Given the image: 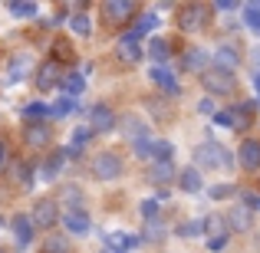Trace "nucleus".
<instances>
[{"mask_svg":"<svg viewBox=\"0 0 260 253\" xmlns=\"http://www.w3.org/2000/svg\"><path fill=\"white\" fill-rule=\"evenodd\" d=\"M63 158H66L63 152H56V155H53V158L43 165V177H56V171H59V165H63Z\"/></svg>","mask_w":260,"mask_h":253,"instance_id":"obj_30","label":"nucleus"},{"mask_svg":"<svg viewBox=\"0 0 260 253\" xmlns=\"http://www.w3.org/2000/svg\"><path fill=\"white\" fill-rule=\"evenodd\" d=\"M241 165L247 171L260 168V141H244V145H241Z\"/></svg>","mask_w":260,"mask_h":253,"instance_id":"obj_13","label":"nucleus"},{"mask_svg":"<svg viewBox=\"0 0 260 253\" xmlns=\"http://www.w3.org/2000/svg\"><path fill=\"white\" fill-rule=\"evenodd\" d=\"M208 194H211V197H231V194H234V188H231V184H214Z\"/></svg>","mask_w":260,"mask_h":253,"instance_id":"obj_41","label":"nucleus"},{"mask_svg":"<svg viewBox=\"0 0 260 253\" xmlns=\"http://www.w3.org/2000/svg\"><path fill=\"white\" fill-rule=\"evenodd\" d=\"M119 56H122V59H128V63H135V59L142 56L139 43H135L132 37H122V40H119Z\"/></svg>","mask_w":260,"mask_h":253,"instance_id":"obj_22","label":"nucleus"},{"mask_svg":"<svg viewBox=\"0 0 260 253\" xmlns=\"http://www.w3.org/2000/svg\"><path fill=\"white\" fill-rule=\"evenodd\" d=\"M204 66H208V53L191 46V50L184 53V69H204Z\"/></svg>","mask_w":260,"mask_h":253,"instance_id":"obj_20","label":"nucleus"},{"mask_svg":"<svg viewBox=\"0 0 260 253\" xmlns=\"http://www.w3.org/2000/svg\"><path fill=\"white\" fill-rule=\"evenodd\" d=\"M172 177H175L172 161H155V168H152V181H155V184H168Z\"/></svg>","mask_w":260,"mask_h":253,"instance_id":"obj_23","label":"nucleus"},{"mask_svg":"<svg viewBox=\"0 0 260 253\" xmlns=\"http://www.w3.org/2000/svg\"><path fill=\"white\" fill-rule=\"evenodd\" d=\"M73 33H79V37H89V17H83V13H76V17L70 20Z\"/></svg>","mask_w":260,"mask_h":253,"instance_id":"obj_35","label":"nucleus"},{"mask_svg":"<svg viewBox=\"0 0 260 253\" xmlns=\"http://www.w3.org/2000/svg\"><path fill=\"white\" fill-rule=\"evenodd\" d=\"M13 234H17V247H26V243L33 240V224H30V217H13Z\"/></svg>","mask_w":260,"mask_h":253,"instance_id":"obj_15","label":"nucleus"},{"mask_svg":"<svg viewBox=\"0 0 260 253\" xmlns=\"http://www.w3.org/2000/svg\"><path fill=\"white\" fill-rule=\"evenodd\" d=\"M13 171H17V181H20V184H23V188H30V184H33V174H30V165H23V161H20V165H17V168H13Z\"/></svg>","mask_w":260,"mask_h":253,"instance_id":"obj_38","label":"nucleus"},{"mask_svg":"<svg viewBox=\"0 0 260 253\" xmlns=\"http://www.w3.org/2000/svg\"><path fill=\"white\" fill-rule=\"evenodd\" d=\"M30 224H37V227H46L50 230L53 224H56V201H37V207H33V221Z\"/></svg>","mask_w":260,"mask_h":253,"instance_id":"obj_9","label":"nucleus"},{"mask_svg":"<svg viewBox=\"0 0 260 253\" xmlns=\"http://www.w3.org/2000/svg\"><path fill=\"white\" fill-rule=\"evenodd\" d=\"M26 119H43V115H50V105H43V102H33V105L23 109Z\"/></svg>","mask_w":260,"mask_h":253,"instance_id":"obj_36","label":"nucleus"},{"mask_svg":"<svg viewBox=\"0 0 260 253\" xmlns=\"http://www.w3.org/2000/svg\"><path fill=\"white\" fill-rule=\"evenodd\" d=\"M194 165L198 168H217V165L231 168V165H234V158H231V152H228V148H221L217 141H204V145L194 148Z\"/></svg>","mask_w":260,"mask_h":253,"instance_id":"obj_1","label":"nucleus"},{"mask_svg":"<svg viewBox=\"0 0 260 253\" xmlns=\"http://www.w3.org/2000/svg\"><path fill=\"white\" fill-rule=\"evenodd\" d=\"M4 158H7V148H4V141H0V165H4Z\"/></svg>","mask_w":260,"mask_h":253,"instance_id":"obj_49","label":"nucleus"},{"mask_svg":"<svg viewBox=\"0 0 260 253\" xmlns=\"http://www.w3.org/2000/svg\"><path fill=\"white\" fill-rule=\"evenodd\" d=\"M204 227H208L214 237H228V230H224V217H217V214L208 217V221H204Z\"/></svg>","mask_w":260,"mask_h":253,"instance_id":"obj_33","label":"nucleus"},{"mask_svg":"<svg viewBox=\"0 0 260 253\" xmlns=\"http://www.w3.org/2000/svg\"><path fill=\"white\" fill-rule=\"evenodd\" d=\"M155 23H158V17H142L139 20V23H135V30L132 33H125V37H132V40H139L142 37V33H148V30H152V26Z\"/></svg>","mask_w":260,"mask_h":253,"instance_id":"obj_27","label":"nucleus"},{"mask_svg":"<svg viewBox=\"0 0 260 253\" xmlns=\"http://www.w3.org/2000/svg\"><path fill=\"white\" fill-rule=\"evenodd\" d=\"M89 122H92V132H112L115 115H112V109L95 105V109H92V115H89Z\"/></svg>","mask_w":260,"mask_h":253,"instance_id":"obj_12","label":"nucleus"},{"mask_svg":"<svg viewBox=\"0 0 260 253\" xmlns=\"http://www.w3.org/2000/svg\"><path fill=\"white\" fill-rule=\"evenodd\" d=\"M66 253V240L63 237H50V240H46V253Z\"/></svg>","mask_w":260,"mask_h":253,"instance_id":"obj_40","label":"nucleus"},{"mask_svg":"<svg viewBox=\"0 0 260 253\" xmlns=\"http://www.w3.org/2000/svg\"><path fill=\"white\" fill-rule=\"evenodd\" d=\"M73 109H76V99H73V95H63V99H59L56 105L50 109V115H53V119H63V115L73 112Z\"/></svg>","mask_w":260,"mask_h":253,"instance_id":"obj_25","label":"nucleus"},{"mask_svg":"<svg viewBox=\"0 0 260 253\" xmlns=\"http://www.w3.org/2000/svg\"><path fill=\"white\" fill-rule=\"evenodd\" d=\"M178 184H181V191H201V171L198 168H184L181 174H178Z\"/></svg>","mask_w":260,"mask_h":253,"instance_id":"obj_17","label":"nucleus"},{"mask_svg":"<svg viewBox=\"0 0 260 253\" xmlns=\"http://www.w3.org/2000/svg\"><path fill=\"white\" fill-rule=\"evenodd\" d=\"M59 201L66 204V207H83V191L79 188H73V184H66V188H59Z\"/></svg>","mask_w":260,"mask_h":253,"instance_id":"obj_21","label":"nucleus"},{"mask_svg":"<svg viewBox=\"0 0 260 253\" xmlns=\"http://www.w3.org/2000/svg\"><path fill=\"white\" fill-rule=\"evenodd\" d=\"M204 89L214 92V95H231L234 92V76H228L221 69H208L204 73Z\"/></svg>","mask_w":260,"mask_h":253,"instance_id":"obj_4","label":"nucleus"},{"mask_svg":"<svg viewBox=\"0 0 260 253\" xmlns=\"http://www.w3.org/2000/svg\"><path fill=\"white\" fill-rule=\"evenodd\" d=\"M63 224H66V230H70V234H76V237L89 234V217L83 214V210H70V214L63 217Z\"/></svg>","mask_w":260,"mask_h":253,"instance_id":"obj_14","label":"nucleus"},{"mask_svg":"<svg viewBox=\"0 0 260 253\" xmlns=\"http://www.w3.org/2000/svg\"><path fill=\"white\" fill-rule=\"evenodd\" d=\"M53 53H56V59H66V63L73 59V46L66 43V40H56V46H53Z\"/></svg>","mask_w":260,"mask_h":253,"instance_id":"obj_37","label":"nucleus"},{"mask_svg":"<svg viewBox=\"0 0 260 253\" xmlns=\"http://www.w3.org/2000/svg\"><path fill=\"white\" fill-rule=\"evenodd\" d=\"M30 73H33V56L30 53H13L10 56V79L17 83V79L30 76Z\"/></svg>","mask_w":260,"mask_h":253,"instance_id":"obj_10","label":"nucleus"},{"mask_svg":"<svg viewBox=\"0 0 260 253\" xmlns=\"http://www.w3.org/2000/svg\"><path fill=\"white\" fill-rule=\"evenodd\" d=\"M102 13L109 23H122V20H132L135 4L132 0H109V4H102Z\"/></svg>","mask_w":260,"mask_h":253,"instance_id":"obj_6","label":"nucleus"},{"mask_svg":"<svg viewBox=\"0 0 260 253\" xmlns=\"http://www.w3.org/2000/svg\"><path fill=\"white\" fill-rule=\"evenodd\" d=\"M172 141H152V155H158V161H168L172 158Z\"/></svg>","mask_w":260,"mask_h":253,"instance_id":"obj_32","label":"nucleus"},{"mask_svg":"<svg viewBox=\"0 0 260 253\" xmlns=\"http://www.w3.org/2000/svg\"><path fill=\"white\" fill-rule=\"evenodd\" d=\"M198 109H201V112L208 115V112H214V102H211V99H201V105H198Z\"/></svg>","mask_w":260,"mask_h":253,"instance_id":"obj_47","label":"nucleus"},{"mask_svg":"<svg viewBox=\"0 0 260 253\" xmlns=\"http://www.w3.org/2000/svg\"><path fill=\"white\" fill-rule=\"evenodd\" d=\"M83 86H86V79L79 76V73H70V76H63V89H66V95H73V99L83 92Z\"/></svg>","mask_w":260,"mask_h":253,"instance_id":"obj_24","label":"nucleus"},{"mask_svg":"<svg viewBox=\"0 0 260 253\" xmlns=\"http://www.w3.org/2000/svg\"><path fill=\"white\" fill-rule=\"evenodd\" d=\"M122 135H125L128 141H142V138H148V125L142 119H135V115H128V119H122Z\"/></svg>","mask_w":260,"mask_h":253,"instance_id":"obj_11","label":"nucleus"},{"mask_svg":"<svg viewBox=\"0 0 260 253\" xmlns=\"http://www.w3.org/2000/svg\"><path fill=\"white\" fill-rule=\"evenodd\" d=\"M145 240H165V230H161V224L148 221V227H145Z\"/></svg>","mask_w":260,"mask_h":253,"instance_id":"obj_39","label":"nucleus"},{"mask_svg":"<svg viewBox=\"0 0 260 253\" xmlns=\"http://www.w3.org/2000/svg\"><path fill=\"white\" fill-rule=\"evenodd\" d=\"M228 224H231L234 230H247V227H250V210L244 207V204L231 207V214H228Z\"/></svg>","mask_w":260,"mask_h":253,"instance_id":"obj_18","label":"nucleus"},{"mask_svg":"<svg viewBox=\"0 0 260 253\" xmlns=\"http://www.w3.org/2000/svg\"><path fill=\"white\" fill-rule=\"evenodd\" d=\"M214 122H217V125H228V128H231V119H228V112H217V115H214Z\"/></svg>","mask_w":260,"mask_h":253,"instance_id":"obj_48","label":"nucleus"},{"mask_svg":"<svg viewBox=\"0 0 260 253\" xmlns=\"http://www.w3.org/2000/svg\"><path fill=\"white\" fill-rule=\"evenodd\" d=\"M228 119H231V128H247L250 125V105H234L228 112Z\"/></svg>","mask_w":260,"mask_h":253,"instance_id":"obj_19","label":"nucleus"},{"mask_svg":"<svg viewBox=\"0 0 260 253\" xmlns=\"http://www.w3.org/2000/svg\"><path fill=\"white\" fill-rule=\"evenodd\" d=\"M23 141L30 148H46L50 145V125H46V122H30V125H23Z\"/></svg>","mask_w":260,"mask_h":253,"instance_id":"obj_7","label":"nucleus"},{"mask_svg":"<svg viewBox=\"0 0 260 253\" xmlns=\"http://www.w3.org/2000/svg\"><path fill=\"white\" fill-rule=\"evenodd\" d=\"M244 20H247V26H250L254 33H260V7H257V4H250L247 10H244Z\"/></svg>","mask_w":260,"mask_h":253,"instance_id":"obj_28","label":"nucleus"},{"mask_svg":"<svg viewBox=\"0 0 260 253\" xmlns=\"http://www.w3.org/2000/svg\"><path fill=\"white\" fill-rule=\"evenodd\" d=\"M135 155H139V158H148V155H152V141H148V138L135 141Z\"/></svg>","mask_w":260,"mask_h":253,"instance_id":"obj_42","label":"nucleus"},{"mask_svg":"<svg viewBox=\"0 0 260 253\" xmlns=\"http://www.w3.org/2000/svg\"><path fill=\"white\" fill-rule=\"evenodd\" d=\"M201 230H204V221H188L184 227H178V234H181L184 240H188V237H198Z\"/></svg>","mask_w":260,"mask_h":253,"instance_id":"obj_34","label":"nucleus"},{"mask_svg":"<svg viewBox=\"0 0 260 253\" xmlns=\"http://www.w3.org/2000/svg\"><path fill=\"white\" fill-rule=\"evenodd\" d=\"M59 83H63L59 63H56V59H46V63L40 66V73H37V89H40V92H50V89L59 86Z\"/></svg>","mask_w":260,"mask_h":253,"instance_id":"obj_5","label":"nucleus"},{"mask_svg":"<svg viewBox=\"0 0 260 253\" xmlns=\"http://www.w3.org/2000/svg\"><path fill=\"white\" fill-rule=\"evenodd\" d=\"M0 253H7V250H0Z\"/></svg>","mask_w":260,"mask_h":253,"instance_id":"obj_51","label":"nucleus"},{"mask_svg":"<svg viewBox=\"0 0 260 253\" xmlns=\"http://www.w3.org/2000/svg\"><path fill=\"white\" fill-rule=\"evenodd\" d=\"M86 138H89V128H79V132L73 135V148H76V152H79V145H83Z\"/></svg>","mask_w":260,"mask_h":253,"instance_id":"obj_45","label":"nucleus"},{"mask_svg":"<svg viewBox=\"0 0 260 253\" xmlns=\"http://www.w3.org/2000/svg\"><path fill=\"white\" fill-rule=\"evenodd\" d=\"M244 207H247V210H260V194H244Z\"/></svg>","mask_w":260,"mask_h":253,"instance_id":"obj_43","label":"nucleus"},{"mask_svg":"<svg viewBox=\"0 0 260 253\" xmlns=\"http://www.w3.org/2000/svg\"><path fill=\"white\" fill-rule=\"evenodd\" d=\"M224 243H228V237H211L208 247H211V250H224Z\"/></svg>","mask_w":260,"mask_h":253,"instance_id":"obj_46","label":"nucleus"},{"mask_svg":"<svg viewBox=\"0 0 260 253\" xmlns=\"http://www.w3.org/2000/svg\"><path fill=\"white\" fill-rule=\"evenodd\" d=\"M109 247L115 253H128V247H135V237H125V234H112L109 237Z\"/></svg>","mask_w":260,"mask_h":253,"instance_id":"obj_26","label":"nucleus"},{"mask_svg":"<svg viewBox=\"0 0 260 253\" xmlns=\"http://www.w3.org/2000/svg\"><path fill=\"white\" fill-rule=\"evenodd\" d=\"M92 174L99 177V181H112V177L122 174V158L115 152H102L92 158Z\"/></svg>","mask_w":260,"mask_h":253,"instance_id":"obj_2","label":"nucleus"},{"mask_svg":"<svg viewBox=\"0 0 260 253\" xmlns=\"http://www.w3.org/2000/svg\"><path fill=\"white\" fill-rule=\"evenodd\" d=\"M254 86H257V92H260V73H254Z\"/></svg>","mask_w":260,"mask_h":253,"instance_id":"obj_50","label":"nucleus"},{"mask_svg":"<svg viewBox=\"0 0 260 253\" xmlns=\"http://www.w3.org/2000/svg\"><path fill=\"white\" fill-rule=\"evenodd\" d=\"M152 79H155V83H158L161 89H165L168 95H175V92H178V83H175L172 69H165V66H152Z\"/></svg>","mask_w":260,"mask_h":253,"instance_id":"obj_16","label":"nucleus"},{"mask_svg":"<svg viewBox=\"0 0 260 253\" xmlns=\"http://www.w3.org/2000/svg\"><path fill=\"white\" fill-rule=\"evenodd\" d=\"M142 214H145L148 221H152V217L158 214V201H145V204H142Z\"/></svg>","mask_w":260,"mask_h":253,"instance_id":"obj_44","label":"nucleus"},{"mask_svg":"<svg viewBox=\"0 0 260 253\" xmlns=\"http://www.w3.org/2000/svg\"><path fill=\"white\" fill-rule=\"evenodd\" d=\"M237 63H241V56H237V50H234L231 43L217 46V53H214V69H221V73H228V76H234Z\"/></svg>","mask_w":260,"mask_h":253,"instance_id":"obj_8","label":"nucleus"},{"mask_svg":"<svg viewBox=\"0 0 260 253\" xmlns=\"http://www.w3.org/2000/svg\"><path fill=\"white\" fill-rule=\"evenodd\" d=\"M148 53H152V59H168V43L165 40H152V43H148Z\"/></svg>","mask_w":260,"mask_h":253,"instance_id":"obj_29","label":"nucleus"},{"mask_svg":"<svg viewBox=\"0 0 260 253\" xmlns=\"http://www.w3.org/2000/svg\"><path fill=\"white\" fill-rule=\"evenodd\" d=\"M10 13L13 17H33V13H37V4H20V0H13Z\"/></svg>","mask_w":260,"mask_h":253,"instance_id":"obj_31","label":"nucleus"},{"mask_svg":"<svg viewBox=\"0 0 260 253\" xmlns=\"http://www.w3.org/2000/svg\"><path fill=\"white\" fill-rule=\"evenodd\" d=\"M204 17H208V10H204L201 4H184L181 10H178V30L181 33H194L204 26Z\"/></svg>","mask_w":260,"mask_h":253,"instance_id":"obj_3","label":"nucleus"}]
</instances>
